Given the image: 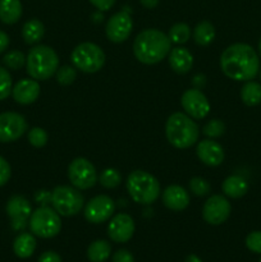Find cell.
I'll list each match as a JSON object with an SVG mask.
<instances>
[{
    "label": "cell",
    "instance_id": "obj_1",
    "mask_svg": "<svg viewBox=\"0 0 261 262\" xmlns=\"http://www.w3.org/2000/svg\"><path fill=\"white\" fill-rule=\"evenodd\" d=\"M220 68L228 78L240 82L251 81L260 72L258 54L247 43H233L223 51Z\"/></svg>",
    "mask_w": 261,
    "mask_h": 262
},
{
    "label": "cell",
    "instance_id": "obj_2",
    "mask_svg": "<svg viewBox=\"0 0 261 262\" xmlns=\"http://www.w3.org/2000/svg\"><path fill=\"white\" fill-rule=\"evenodd\" d=\"M171 41L168 35L155 28H147L137 35L133 42V54L142 64L153 66L160 63L169 55Z\"/></svg>",
    "mask_w": 261,
    "mask_h": 262
},
{
    "label": "cell",
    "instance_id": "obj_3",
    "mask_svg": "<svg viewBox=\"0 0 261 262\" xmlns=\"http://www.w3.org/2000/svg\"><path fill=\"white\" fill-rule=\"evenodd\" d=\"M166 140L173 147L189 148L199 141L200 128L186 113H173L165 124Z\"/></svg>",
    "mask_w": 261,
    "mask_h": 262
},
{
    "label": "cell",
    "instance_id": "obj_4",
    "mask_svg": "<svg viewBox=\"0 0 261 262\" xmlns=\"http://www.w3.org/2000/svg\"><path fill=\"white\" fill-rule=\"evenodd\" d=\"M26 68L31 78L36 81H46L58 71L59 56L50 46L37 45L28 53Z\"/></svg>",
    "mask_w": 261,
    "mask_h": 262
},
{
    "label": "cell",
    "instance_id": "obj_5",
    "mask_svg": "<svg viewBox=\"0 0 261 262\" xmlns=\"http://www.w3.org/2000/svg\"><path fill=\"white\" fill-rule=\"evenodd\" d=\"M127 191L136 204L151 205L160 196V183L153 174L133 170L127 178Z\"/></svg>",
    "mask_w": 261,
    "mask_h": 262
},
{
    "label": "cell",
    "instance_id": "obj_6",
    "mask_svg": "<svg viewBox=\"0 0 261 262\" xmlns=\"http://www.w3.org/2000/svg\"><path fill=\"white\" fill-rule=\"evenodd\" d=\"M72 63L76 69L83 73H96L104 67L105 53L94 42H82L71 54Z\"/></svg>",
    "mask_w": 261,
    "mask_h": 262
},
{
    "label": "cell",
    "instance_id": "obj_7",
    "mask_svg": "<svg viewBox=\"0 0 261 262\" xmlns=\"http://www.w3.org/2000/svg\"><path fill=\"white\" fill-rule=\"evenodd\" d=\"M50 202L60 216L68 217L74 216L83 209L84 199L76 187L59 186L51 192Z\"/></svg>",
    "mask_w": 261,
    "mask_h": 262
},
{
    "label": "cell",
    "instance_id": "obj_8",
    "mask_svg": "<svg viewBox=\"0 0 261 262\" xmlns=\"http://www.w3.org/2000/svg\"><path fill=\"white\" fill-rule=\"evenodd\" d=\"M31 232L40 238H53L61 229L60 215L49 206H41L32 211L28 220Z\"/></svg>",
    "mask_w": 261,
    "mask_h": 262
},
{
    "label": "cell",
    "instance_id": "obj_9",
    "mask_svg": "<svg viewBox=\"0 0 261 262\" xmlns=\"http://www.w3.org/2000/svg\"><path fill=\"white\" fill-rule=\"evenodd\" d=\"M68 178L72 186L81 191L92 188L99 181L94 164L84 158H77L69 164Z\"/></svg>",
    "mask_w": 261,
    "mask_h": 262
},
{
    "label": "cell",
    "instance_id": "obj_10",
    "mask_svg": "<svg viewBox=\"0 0 261 262\" xmlns=\"http://www.w3.org/2000/svg\"><path fill=\"white\" fill-rule=\"evenodd\" d=\"M27 130L25 117L14 112H5L0 114V142L8 143L17 141Z\"/></svg>",
    "mask_w": 261,
    "mask_h": 262
},
{
    "label": "cell",
    "instance_id": "obj_11",
    "mask_svg": "<svg viewBox=\"0 0 261 262\" xmlns=\"http://www.w3.org/2000/svg\"><path fill=\"white\" fill-rule=\"evenodd\" d=\"M115 211V204L106 194H99L90 200L84 206V217L92 224L105 223L113 216Z\"/></svg>",
    "mask_w": 261,
    "mask_h": 262
},
{
    "label": "cell",
    "instance_id": "obj_12",
    "mask_svg": "<svg viewBox=\"0 0 261 262\" xmlns=\"http://www.w3.org/2000/svg\"><path fill=\"white\" fill-rule=\"evenodd\" d=\"M232 206L222 194H212L202 207V217L210 225H220L229 217Z\"/></svg>",
    "mask_w": 261,
    "mask_h": 262
},
{
    "label": "cell",
    "instance_id": "obj_13",
    "mask_svg": "<svg viewBox=\"0 0 261 262\" xmlns=\"http://www.w3.org/2000/svg\"><path fill=\"white\" fill-rule=\"evenodd\" d=\"M181 105L192 119H204L210 113V102L199 89H189L182 95Z\"/></svg>",
    "mask_w": 261,
    "mask_h": 262
},
{
    "label": "cell",
    "instance_id": "obj_14",
    "mask_svg": "<svg viewBox=\"0 0 261 262\" xmlns=\"http://www.w3.org/2000/svg\"><path fill=\"white\" fill-rule=\"evenodd\" d=\"M132 28L133 22L129 13L122 10L109 18V20L106 22V27H105V33L112 42L120 43L124 42L129 37L132 33Z\"/></svg>",
    "mask_w": 261,
    "mask_h": 262
},
{
    "label": "cell",
    "instance_id": "obj_15",
    "mask_svg": "<svg viewBox=\"0 0 261 262\" xmlns=\"http://www.w3.org/2000/svg\"><path fill=\"white\" fill-rule=\"evenodd\" d=\"M7 214L12 222V228L14 230H23L27 227V223L32 214V207L28 200L23 196H12L7 202Z\"/></svg>",
    "mask_w": 261,
    "mask_h": 262
},
{
    "label": "cell",
    "instance_id": "obj_16",
    "mask_svg": "<svg viewBox=\"0 0 261 262\" xmlns=\"http://www.w3.org/2000/svg\"><path fill=\"white\" fill-rule=\"evenodd\" d=\"M135 222L128 214H118L107 225V235L113 242L125 243L135 234Z\"/></svg>",
    "mask_w": 261,
    "mask_h": 262
},
{
    "label": "cell",
    "instance_id": "obj_17",
    "mask_svg": "<svg viewBox=\"0 0 261 262\" xmlns=\"http://www.w3.org/2000/svg\"><path fill=\"white\" fill-rule=\"evenodd\" d=\"M196 154L200 161L207 166H219L224 161V150L216 141L206 138L197 143Z\"/></svg>",
    "mask_w": 261,
    "mask_h": 262
},
{
    "label": "cell",
    "instance_id": "obj_18",
    "mask_svg": "<svg viewBox=\"0 0 261 262\" xmlns=\"http://www.w3.org/2000/svg\"><path fill=\"white\" fill-rule=\"evenodd\" d=\"M13 99L20 105H30L40 96V84L38 81L31 78H25L18 81L12 90Z\"/></svg>",
    "mask_w": 261,
    "mask_h": 262
},
{
    "label": "cell",
    "instance_id": "obj_19",
    "mask_svg": "<svg viewBox=\"0 0 261 262\" xmlns=\"http://www.w3.org/2000/svg\"><path fill=\"white\" fill-rule=\"evenodd\" d=\"M163 204L171 211H182L189 205V194L183 187L171 184L163 192Z\"/></svg>",
    "mask_w": 261,
    "mask_h": 262
},
{
    "label": "cell",
    "instance_id": "obj_20",
    "mask_svg": "<svg viewBox=\"0 0 261 262\" xmlns=\"http://www.w3.org/2000/svg\"><path fill=\"white\" fill-rule=\"evenodd\" d=\"M168 58L170 68L178 74L188 73L193 66V56H192L191 51L182 46L171 49Z\"/></svg>",
    "mask_w": 261,
    "mask_h": 262
},
{
    "label": "cell",
    "instance_id": "obj_21",
    "mask_svg": "<svg viewBox=\"0 0 261 262\" xmlns=\"http://www.w3.org/2000/svg\"><path fill=\"white\" fill-rule=\"evenodd\" d=\"M223 193L230 199H241L248 192V183L243 177L230 176L222 184Z\"/></svg>",
    "mask_w": 261,
    "mask_h": 262
},
{
    "label": "cell",
    "instance_id": "obj_22",
    "mask_svg": "<svg viewBox=\"0 0 261 262\" xmlns=\"http://www.w3.org/2000/svg\"><path fill=\"white\" fill-rule=\"evenodd\" d=\"M19 0H0V20L5 25H14L22 17Z\"/></svg>",
    "mask_w": 261,
    "mask_h": 262
},
{
    "label": "cell",
    "instance_id": "obj_23",
    "mask_svg": "<svg viewBox=\"0 0 261 262\" xmlns=\"http://www.w3.org/2000/svg\"><path fill=\"white\" fill-rule=\"evenodd\" d=\"M44 35H45V27H44L42 22L36 18L27 20L22 27V37L26 43L28 45H33L37 43L38 41L42 40Z\"/></svg>",
    "mask_w": 261,
    "mask_h": 262
},
{
    "label": "cell",
    "instance_id": "obj_24",
    "mask_svg": "<svg viewBox=\"0 0 261 262\" xmlns=\"http://www.w3.org/2000/svg\"><path fill=\"white\" fill-rule=\"evenodd\" d=\"M13 250L19 258L31 257L36 250V238L30 233H22L14 239Z\"/></svg>",
    "mask_w": 261,
    "mask_h": 262
},
{
    "label": "cell",
    "instance_id": "obj_25",
    "mask_svg": "<svg viewBox=\"0 0 261 262\" xmlns=\"http://www.w3.org/2000/svg\"><path fill=\"white\" fill-rule=\"evenodd\" d=\"M110 253L112 246L105 239L95 241L87 248V257L91 262H105L110 257Z\"/></svg>",
    "mask_w": 261,
    "mask_h": 262
},
{
    "label": "cell",
    "instance_id": "obj_26",
    "mask_svg": "<svg viewBox=\"0 0 261 262\" xmlns=\"http://www.w3.org/2000/svg\"><path fill=\"white\" fill-rule=\"evenodd\" d=\"M241 100L247 106L261 104V84L255 81H247L241 89Z\"/></svg>",
    "mask_w": 261,
    "mask_h": 262
},
{
    "label": "cell",
    "instance_id": "obj_27",
    "mask_svg": "<svg viewBox=\"0 0 261 262\" xmlns=\"http://www.w3.org/2000/svg\"><path fill=\"white\" fill-rule=\"evenodd\" d=\"M215 27L209 20L197 23L193 30V40L199 46H207L214 41Z\"/></svg>",
    "mask_w": 261,
    "mask_h": 262
},
{
    "label": "cell",
    "instance_id": "obj_28",
    "mask_svg": "<svg viewBox=\"0 0 261 262\" xmlns=\"http://www.w3.org/2000/svg\"><path fill=\"white\" fill-rule=\"evenodd\" d=\"M168 37L171 42L177 43V45L186 43L191 38V28L187 23H176L169 30Z\"/></svg>",
    "mask_w": 261,
    "mask_h": 262
},
{
    "label": "cell",
    "instance_id": "obj_29",
    "mask_svg": "<svg viewBox=\"0 0 261 262\" xmlns=\"http://www.w3.org/2000/svg\"><path fill=\"white\" fill-rule=\"evenodd\" d=\"M99 182L104 188H117L120 184V182H122V176H120V173L117 169L107 168L101 171V174L99 176Z\"/></svg>",
    "mask_w": 261,
    "mask_h": 262
},
{
    "label": "cell",
    "instance_id": "obj_30",
    "mask_svg": "<svg viewBox=\"0 0 261 262\" xmlns=\"http://www.w3.org/2000/svg\"><path fill=\"white\" fill-rule=\"evenodd\" d=\"M26 59L27 56L19 50H12L8 51L4 56H3V64L7 68L13 69V71H18V69L23 68L26 66Z\"/></svg>",
    "mask_w": 261,
    "mask_h": 262
},
{
    "label": "cell",
    "instance_id": "obj_31",
    "mask_svg": "<svg viewBox=\"0 0 261 262\" xmlns=\"http://www.w3.org/2000/svg\"><path fill=\"white\" fill-rule=\"evenodd\" d=\"M225 132V124L220 119H212L207 122L202 128V133L206 136L207 138H219L224 135Z\"/></svg>",
    "mask_w": 261,
    "mask_h": 262
},
{
    "label": "cell",
    "instance_id": "obj_32",
    "mask_svg": "<svg viewBox=\"0 0 261 262\" xmlns=\"http://www.w3.org/2000/svg\"><path fill=\"white\" fill-rule=\"evenodd\" d=\"M56 81L61 86H68L74 82V79L77 78V71L74 67L71 66H63L59 67L58 71L55 73Z\"/></svg>",
    "mask_w": 261,
    "mask_h": 262
},
{
    "label": "cell",
    "instance_id": "obj_33",
    "mask_svg": "<svg viewBox=\"0 0 261 262\" xmlns=\"http://www.w3.org/2000/svg\"><path fill=\"white\" fill-rule=\"evenodd\" d=\"M189 189L196 196L205 197L211 192V186L206 179L201 178V177H194L189 181Z\"/></svg>",
    "mask_w": 261,
    "mask_h": 262
},
{
    "label": "cell",
    "instance_id": "obj_34",
    "mask_svg": "<svg viewBox=\"0 0 261 262\" xmlns=\"http://www.w3.org/2000/svg\"><path fill=\"white\" fill-rule=\"evenodd\" d=\"M48 133L44 128L35 127L31 128L30 132H28V142L36 148H41L48 143Z\"/></svg>",
    "mask_w": 261,
    "mask_h": 262
},
{
    "label": "cell",
    "instance_id": "obj_35",
    "mask_svg": "<svg viewBox=\"0 0 261 262\" xmlns=\"http://www.w3.org/2000/svg\"><path fill=\"white\" fill-rule=\"evenodd\" d=\"M13 90V82L10 73L5 68L0 66V101L5 100Z\"/></svg>",
    "mask_w": 261,
    "mask_h": 262
},
{
    "label": "cell",
    "instance_id": "obj_36",
    "mask_svg": "<svg viewBox=\"0 0 261 262\" xmlns=\"http://www.w3.org/2000/svg\"><path fill=\"white\" fill-rule=\"evenodd\" d=\"M246 247L253 253H261V232H251L246 237Z\"/></svg>",
    "mask_w": 261,
    "mask_h": 262
},
{
    "label": "cell",
    "instance_id": "obj_37",
    "mask_svg": "<svg viewBox=\"0 0 261 262\" xmlns=\"http://www.w3.org/2000/svg\"><path fill=\"white\" fill-rule=\"evenodd\" d=\"M10 176H12V169L9 163L3 156H0V187L5 186L9 182Z\"/></svg>",
    "mask_w": 261,
    "mask_h": 262
},
{
    "label": "cell",
    "instance_id": "obj_38",
    "mask_svg": "<svg viewBox=\"0 0 261 262\" xmlns=\"http://www.w3.org/2000/svg\"><path fill=\"white\" fill-rule=\"evenodd\" d=\"M113 262H135V258L129 251L119 250L113 255Z\"/></svg>",
    "mask_w": 261,
    "mask_h": 262
},
{
    "label": "cell",
    "instance_id": "obj_39",
    "mask_svg": "<svg viewBox=\"0 0 261 262\" xmlns=\"http://www.w3.org/2000/svg\"><path fill=\"white\" fill-rule=\"evenodd\" d=\"M90 3L100 12H106L110 8L114 7L115 0H90Z\"/></svg>",
    "mask_w": 261,
    "mask_h": 262
},
{
    "label": "cell",
    "instance_id": "obj_40",
    "mask_svg": "<svg viewBox=\"0 0 261 262\" xmlns=\"http://www.w3.org/2000/svg\"><path fill=\"white\" fill-rule=\"evenodd\" d=\"M38 262H61V258L56 252L48 251V252H44L42 255L38 257Z\"/></svg>",
    "mask_w": 261,
    "mask_h": 262
},
{
    "label": "cell",
    "instance_id": "obj_41",
    "mask_svg": "<svg viewBox=\"0 0 261 262\" xmlns=\"http://www.w3.org/2000/svg\"><path fill=\"white\" fill-rule=\"evenodd\" d=\"M8 46H9V36L4 31H0V54L7 50Z\"/></svg>",
    "mask_w": 261,
    "mask_h": 262
},
{
    "label": "cell",
    "instance_id": "obj_42",
    "mask_svg": "<svg viewBox=\"0 0 261 262\" xmlns=\"http://www.w3.org/2000/svg\"><path fill=\"white\" fill-rule=\"evenodd\" d=\"M50 196L51 193H49V192L40 191L37 192V194H36V200H37L38 202H41V204H46V202L50 201Z\"/></svg>",
    "mask_w": 261,
    "mask_h": 262
},
{
    "label": "cell",
    "instance_id": "obj_43",
    "mask_svg": "<svg viewBox=\"0 0 261 262\" xmlns=\"http://www.w3.org/2000/svg\"><path fill=\"white\" fill-rule=\"evenodd\" d=\"M159 2H160V0H140L141 5L145 7L146 9H154V8H156L158 7Z\"/></svg>",
    "mask_w": 261,
    "mask_h": 262
},
{
    "label": "cell",
    "instance_id": "obj_44",
    "mask_svg": "<svg viewBox=\"0 0 261 262\" xmlns=\"http://www.w3.org/2000/svg\"><path fill=\"white\" fill-rule=\"evenodd\" d=\"M186 262H202L201 258L196 255H189L188 257L186 258Z\"/></svg>",
    "mask_w": 261,
    "mask_h": 262
},
{
    "label": "cell",
    "instance_id": "obj_45",
    "mask_svg": "<svg viewBox=\"0 0 261 262\" xmlns=\"http://www.w3.org/2000/svg\"><path fill=\"white\" fill-rule=\"evenodd\" d=\"M258 55L261 56V38H260V41H258Z\"/></svg>",
    "mask_w": 261,
    "mask_h": 262
},
{
    "label": "cell",
    "instance_id": "obj_46",
    "mask_svg": "<svg viewBox=\"0 0 261 262\" xmlns=\"http://www.w3.org/2000/svg\"><path fill=\"white\" fill-rule=\"evenodd\" d=\"M260 79H261V71H260Z\"/></svg>",
    "mask_w": 261,
    "mask_h": 262
},
{
    "label": "cell",
    "instance_id": "obj_47",
    "mask_svg": "<svg viewBox=\"0 0 261 262\" xmlns=\"http://www.w3.org/2000/svg\"><path fill=\"white\" fill-rule=\"evenodd\" d=\"M258 262H261V258H260V261H258Z\"/></svg>",
    "mask_w": 261,
    "mask_h": 262
}]
</instances>
